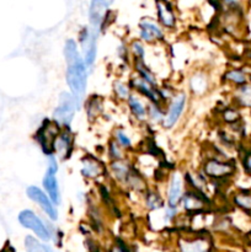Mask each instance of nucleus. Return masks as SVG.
<instances>
[{
    "mask_svg": "<svg viewBox=\"0 0 251 252\" xmlns=\"http://www.w3.org/2000/svg\"><path fill=\"white\" fill-rule=\"evenodd\" d=\"M249 58H250V59H251V51H250V52H249Z\"/></svg>",
    "mask_w": 251,
    "mask_h": 252,
    "instance_id": "ea45409f",
    "label": "nucleus"
},
{
    "mask_svg": "<svg viewBox=\"0 0 251 252\" xmlns=\"http://www.w3.org/2000/svg\"><path fill=\"white\" fill-rule=\"evenodd\" d=\"M108 157L112 161H116V160L123 159V149L115 142V140H111L108 143Z\"/></svg>",
    "mask_w": 251,
    "mask_h": 252,
    "instance_id": "72a5a7b5",
    "label": "nucleus"
},
{
    "mask_svg": "<svg viewBox=\"0 0 251 252\" xmlns=\"http://www.w3.org/2000/svg\"><path fill=\"white\" fill-rule=\"evenodd\" d=\"M130 88H133L135 91H138L140 95L147 97L152 103H157V105H160V102L162 101L161 96H160L159 89L150 85L149 83H147L144 79L139 78L138 75L130 80Z\"/></svg>",
    "mask_w": 251,
    "mask_h": 252,
    "instance_id": "4468645a",
    "label": "nucleus"
},
{
    "mask_svg": "<svg viewBox=\"0 0 251 252\" xmlns=\"http://www.w3.org/2000/svg\"><path fill=\"white\" fill-rule=\"evenodd\" d=\"M133 169H134V167H132L129 161L126 159L111 161L110 164L111 175H112V177L116 181L121 182V184H126V181H127L128 176H129V174L132 172Z\"/></svg>",
    "mask_w": 251,
    "mask_h": 252,
    "instance_id": "a211bd4d",
    "label": "nucleus"
},
{
    "mask_svg": "<svg viewBox=\"0 0 251 252\" xmlns=\"http://www.w3.org/2000/svg\"><path fill=\"white\" fill-rule=\"evenodd\" d=\"M208 204L209 199L207 198L206 194L194 191V189L185 191L181 202H180V206L182 207V209L189 214L202 213Z\"/></svg>",
    "mask_w": 251,
    "mask_h": 252,
    "instance_id": "1a4fd4ad",
    "label": "nucleus"
},
{
    "mask_svg": "<svg viewBox=\"0 0 251 252\" xmlns=\"http://www.w3.org/2000/svg\"><path fill=\"white\" fill-rule=\"evenodd\" d=\"M112 5L111 1H93L90 4V10H89V16H90L91 27L95 30L101 31L103 20L108 12V7Z\"/></svg>",
    "mask_w": 251,
    "mask_h": 252,
    "instance_id": "dca6fc26",
    "label": "nucleus"
},
{
    "mask_svg": "<svg viewBox=\"0 0 251 252\" xmlns=\"http://www.w3.org/2000/svg\"><path fill=\"white\" fill-rule=\"evenodd\" d=\"M236 98L244 106H251V86L245 84L236 90Z\"/></svg>",
    "mask_w": 251,
    "mask_h": 252,
    "instance_id": "473e14b6",
    "label": "nucleus"
},
{
    "mask_svg": "<svg viewBox=\"0 0 251 252\" xmlns=\"http://www.w3.org/2000/svg\"><path fill=\"white\" fill-rule=\"evenodd\" d=\"M100 31L93 27H84L79 33V43L83 51V59L86 66H91L97 54V38Z\"/></svg>",
    "mask_w": 251,
    "mask_h": 252,
    "instance_id": "423d86ee",
    "label": "nucleus"
},
{
    "mask_svg": "<svg viewBox=\"0 0 251 252\" xmlns=\"http://www.w3.org/2000/svg\"><path fill=\"white\" fill-rule=\"evenodd\" d=\"M187 105V95L184 91L175 94L174 97L170 100L169 106H167V111L164 116L161 126L165 129H171L177 122H179L180 117L184 113L185 108Z\"/></svg>",
    "mask_w": 251,
    "mask_h": 252,
    "instance_id": "0eeeda50",
    "label": "nucleus"
},
{
    "mask_svg": "<svg viewBox=\"0 0 251 252\" xmlns=\"http://www.w3.org/2000/svg\"><path fill=\"white\" fill-rule=\"evenodd\" d=\"M19 223L24 228L31 230L37 236V239H39L41 241L47 243V241L52 240V235L47 228L46 221L42 220L34 212L30 211V209L22 211L19 214Z\"/></svg>",
    "mask_w": 251,
    "mask_h": 252,
    "instance_id": "39448f33",
    "label": "nucleus"
},
{
    "mask_svg": "<svg viewBox=\"0 0 251 252\" xmlns=\"http://www.w3.org/2000/svg\"><path fill=\"white\" fill-rule=\"evenodd\" d=\"M65 81L70 89L71 94L79 101L83 100L86 86H88V70H86V64L83 57L66 64Z\"/></svg>",
    "mask_w": 251,
    "mask_h": 252,
    "instance_id": "f257e3e1",
    "label": "nucleus"
},
{
    "mask_svg": "<svg viewBox=\"0 0 251 252\" xmlns=\"http://www.w3.org/2000/svg\"><path fill=\"white\" fill-rule=\"evenodd\" d=\"M165 112L161 108V106L157 103L149 102L147 105V120H149L152 123H161L164 120Z\"/></svg>",
    "mask_w": 251,
    "mask_h": 252,
    "instance_id": "cd10ccee",
    "label": "nucleus"
},
{
    "mask_svg": "<svg viewBox=\"0 0 251 252\" xmlns=\"http://www.w3.org/2000/svg\"><path fill=\"white\" fill-rule=\"evenodd\" d=\"M235 164L229 160H219L217 158H208L202 165V174L207 179L214 181H223L235 174Z\"/></svg>",
    "mask_w": 251,
    "mask_h": 252,
    "instance_id": "7ed1b4c3",
    "label": "nucleus"
},
{
    "mask_svg": "<svg viewBox=\"0 0 251 252\" xmlns=\"http://www.w3.org/2000/svg\"><path fill=\"white\" fill-rule=\"evenodd\" d=\"M130 52H132L133 56H134V59L144 61L145 48L140 41H133L132 43H130Z\"/></svg>",
    "mask_w": 251,
    "mask_h": 252,
    "instance_id": "f704fd0d",
    "label": "nucleus"
},
{
    "mask_svg": "<svg viewBox=\"0 0 251 252\" xmlns=\"http://www.w3.org/2000/svg\"><path fill=\"white\" fill-rule=\"evenodd\" d=\"M0 252H15V249H14V248H12V246H11V245H10V244H9V243H7V244H6V245H5V246H4V248H2V249H1V250H0Z\"/></svg>",
    "mask_w": 251,
    "mask_h": 252,
    "instance_id": "4c0bfd02",
    "label": "nucleus"
},
{
    "mask_svg": "<svg viewBox=\"0 0 251 252\" xmlns=\"http://www.w3.org/2000/svg\"><path fill=\"white\" fill-rule=\"evenodd\" d=\"M144 201L148 208H149L150 211L154 212L160 211V209L164 208L165 206V202L164 199H162L161 194L157 191H155V189H148L147 191L144 192Z\"/></svg>",
    "mask_w": 251,
    "mask_h": 252,
    "instance_id": "4be33fe9",
    "label": "nucleus"
},
{
    "mask_svg": "<svg viewBox=\"0 0 251 252\" xmlns=\"http://www.w3.org/2000/svg\"><path fill=\"white\" fill-rule=\"evenodd\" d=\"M25 249L27 252H53L49 246H47V244L41 243L38 239L31 235L25 238Z\"/></svg>",
    "mask_w": 251,
    "mask_h": 252,
    "instance_id": "a878e982",
    "label": "nucleus"
},
{
    "mask_svg": "<svg viewBox=\"0 0 251 252\" xmlns=\"http://www.w3.org/2000/svg\"><path fill=\"white\" fill-rule=\"evenodd\" d=\"M157 20L160 25L166 29H175L176 26L177 17L175 14V10L172 7V4L169 1H157Z\"/></svg>",
    "mask_w": 251,
    "mask_h": 252,
    "instance_id": "f3484780",
    "label": "nucleus"
},
{
    "mask_svg": "<svg viewBox=\"0 0 251 252\" xmlns=\"http://www.w3.org/2000/svg\"><path fill=\"white\" fill-rule=\"evenodd\" d=\"M80 102L71 93H62L59 95V105L53 111L52 121L61 128H69L73 121L74 113L80 107Z\"/></svg>",
    "mask_w": 251,
    "mask_h": 252,
    "instance_id": "f03ea898",
    "label": "nucleus"
},
{
    "mask_svg": "<svg viewBox=\"0 0 251 252\" xmlns=\"http://www.w3.org/2000/svg\"><path fill=\"white\" fill-rule=\"evenodd\" d=\"M134 69L138 73V76L142 79H144L147 83H149L150 85L157 88V80L155 78V74L145 65L144 61H140V59H134Z\"/></svg>",
    "mask_w": 251,
    "mask_h": 252,
    "instance_id": "5701e85b",
    "label": "nucleus"
},
{
    "mask_svg": "<svg viewBox=\"0 0 251 252\" xmlns=\"http://www.w3.org/2000/svg\"><path fill=\"white\" fill-rule=\"evenodd\" d=\"M221 120L228 125H236L241 120L240 112L234 107H226L221 112Z\"/></svg>",
    "mask_w": 251,
    "mask_h": 252,
    "instance_id": "2f4dec72",
    "label": "nucleus"
},
{
    "mask_svg": "<svg viewBox=\"0 0 251 252\" xmlns=\"http://www.w3.org/2000/svg\"><path fill=\"white\" fill-rule=\"evenodd\" d=\"M250 80H251V76H250Z\"/></svg>",
    "mask_w": 251,
    "mask_h": 252,
    "instance_id": "a19ab883",
    "label": "nucleus"
},
{
    "mask_svg": "<svg viewBox=\"0 0 251 252\" xmlns=\"http://www.w3.org/2000/svg\"><path fill=\"white\" fill-rule=\"evenodd\" d=\"M102 111H103V102L102 100H101V97H98V96L95 95V96H91V97H89L88 100H86L85 112L89 120L90 121L96 120V118L102 113Z\"/></svg>",
    "mask_w": 251,
    "mask_h": 252,
    "instance_id": "412c9836",
    "label": "nucleus"
},
{
    "mask_svg": "<svg viewBox=\"0 0 251 252\" xmlns=\"http://www.w3.org/2000/svg\"><path fill=\"white\" fill-rule=\"evenodd\" d=\"M207 84L206 80L203 78H198V75L193 76V79L191 80V89L196 93H202L206 89Z\"/></svg>",
    "mask_w": 251,
    "mask_h": 252,
    "instance_id": "c9c22d12",
    "label": "nucleus"
},
{
    "mask_svg": "<svg viewBox=\"0 0 251 252\" xmlns=\"http://www.w3.org/2000/svg\"><path fill=\"white\" fill-rule=\"evenodd\" d=\"M42 184H43L44 189H46L47 196L53 202V204L61 203V192H59V185L58 181H57L56 174L46 171Z\"/></svg>",
    "mask_w": 251,
    "mask_h": 252,
    "instance_id": "6ab92c4d",
    "label": "nucleus"
},
{
    "mask_svg": "<svg viewBox=\"0 0 251 252\" xmlns=\"http://www.w3.org/2000/svg\"><path fill=\"white\" fill-rule=\"evenodd\" d=\"M62 128L53 122L52 120H46L42 123L41 127L38 128L36 133L37 142L41 145L42 150L46 153L47 155L53 154V144L56 138L61 133Z\"/></svg>",
    "mask_w": 251,
    "mask_h": 252,
    "instance_id": "6e6552de",
    "label": "nucleus"
},
{
    "mask_svg": "<svg viewBox=\"0 0 251 252\" xmlns=\"http://www.w3.org/2000/svg\"><path fill=\"white\" fill-rule=\"evenodd\" d=\"M81 175L85 179H91L95 180L98 177L103 176L106 172L105 166H103L102 162L100 161L96 158L90 157V155H86L81 159Z\"/></svg>",
    "mask_w": 251,
    "mask_h": 252,
    "instance_id": "2eb2a0df",
    "label": "nucleus"
},
{
    "mask_svg": "<svg viewBox=\"0 0 251 252\" xmlns=\"http://www.w3.org/2000/svg\"><path fill=\"white\" fill-rule=\"evenodd\" d=\"M184 177L180 172H174L170 177L169 187H167V207L169 208H177L180 206L182 196H184Z\"/></svg>",
    "mask_w": 251,
    "mask_h": 252,
    "instance_id": "f8f14e48",
    "label": "nucleus"
},
{
    "mask_svg": "<svg viewBox=\"0 0 251 252\" xmlns=\"http://www.w3.org/2000/svg\"><path fill=\"white\" fill-rule=\"evenodd\" d=\"M139 36L145 43H154L157 41H162L165 33L161 27L150 20L144 19L139 22Z\"/></svg>",
    "mask_w": 251,
    "mask_h": 252,
    "instance_id": "ddd939ff",
    "label": "nucleus"
},
{
    "mask_svg": "<svg viewBox=\"0 0 251 252\" xmlns=\"http://www.w3.org/2000/svg\"><path fill=\"white\" fill-rule=\"evenodd\" d=\"M125 185L129 187V189H132L133 191L137 192H145L148 189L147 181H145L144 177H143L135 169L132 170V172L129 174V176H128Z\"/></svg>",
    "mask_w": 251,
    "mask_h": 252,
    "instance_id": "b1692460",
    "label": "nucleus"
},
{
    "mask_svg": "<svg viewBox=\"0 0 251 252\" xmlns=\"http://www.w3.org/2000/svg\"><path fill=\"white\" fill-rule=\"evenodd\" d=\"M127 105L129 107L130 113L135 117V120L138 121H145L147 120V106L142 102L138 96H135L134 94H132L129 98L127 101Z\"/></svg>",
    "mask_w": 251,
    "mask_h": 252,
    "instance_id": "aec40b11",
    "label": "nucleus"
},
{
    "mask_svg": "<svg viewBox=\"0 0 251 252\" xmlns=\"http://www.w3.org/2000/svg\"><path fill=\"white\" fill-rule=\"evenodd\" d=\"M113 140L125 150L132 147V140H130L129 135L122 128H116L115 132H113Z\"/></svg>",
    "mask_w": 251,
    "mask_h": 252,
    "instance_id": "7c9ffc66",
    "label": "nucleus"
},
{
    "mask_svg": "<svg viewBox=\"0 0 251 252\" xmlns=\"http://www.w3.org/2000/svg\"><path fill=\"white\" fill-rule=\"evenodd\" d=\"M113 93L118 100L128 101V98L132 96V88L128 84L123 83L121 80H116L113 83Z\"/></svg>",
    "mask_w": 251,
    "mask_h": 252,
    "instance_id": "c756f323",
    "label": "nucleus"
},
{
    "mask_svg": "<svg viewBox=\"0 0 251 252\" xmlns=\"http://www.w3.org/2000/svg\"><path fill=\"white\" fill-rule=\"evenodd\" d=\"M27 197L31 199L32 202H34L36 204H38L39 208L43 211V213L48 217L51 220L56 221L58 219V212L57 208L54 207L53 202L49 199V197L47 196V193H44L41 189L36 186H30L26 191Z\"/></svg>",
    "mask_w": 251,
    "mask_h": 252,
    "instance_id": "9d476101",
    "label": "nucleus"
},
{
    "mask_svg": "<svg viewBox=\"0 0 251 252\" xmlns=\"http://www.w3.org/2000/svg\"><path fill=\"white\" fill-rule=\"evenodd\" d=\"M111 252H128V250H127V249L123 248V246L116 245V246H113L112 250H111Z\"/></svg>",
    "mask_w": 251,
    "mask_h": 252,
    "instance_id": "58836bf2",
    "label": "nucleus"
},
{
    "mask_svg": "<svg viewBox=\"0 0 251 252\" xmlns=\"http://www.w3.org/2000/svg\"><path fill=\"white\" fill-rule=\"evenodd\" d=\"M243 167L246 171V174L251 175V153L244 155L243 158Z\"/></svg>",
    "mask_w": 251,
    "mask_h": 252,
    "instance_id": "e433bc0d",
    "label": "nucleus"
},
{
    "mask_svg": "<svg viewBox=\"0 0 251 252\" xmlns=\"http://www.w3.org/2000/svg\"><path fill=\"white\" fill-rule=\"evenodd\" d=\"M73 144H74V137L71 133L70 127L69 128H62L61 133L58 137L56 138L53 144V154L61 160L69 159L73 152Z\"/></svg>",
    "mask_w": 251,
    "mask_h": 252,
    "instance_id": "9b49d317",
    "label": "nucleus"
},
{
    "mask_svg": "<svg viewBox=\"0 0 251 252\" xmlns=\"http://www.w3.org/2000/svg\"><path fill=\"white\" fill-rule=\"evenodd\" d=\"M177 249L180 252H212L213 240L207 231H197L192 236H180Z\"/></svg>",
    "mask_w": 251,
    "mask_h": 252,
    "instance_id": "20e7f679",
    "label": "nucleus"
},
{
    "mask_svg": "<svg viewBox=\"0 0 251 252\" xmlns=\"http://www.w3.org/2000/svg\"><path fill=\"white\" fill-rule=\"evenodd\" d=\"M223 78L225 81H229V83L238 86H243L248 84L246 74L243 70H240V69H230V70H228L224 74Z\"/></svg>",
    "mask_w": 251,
    "mask_h": 252,
    "instance_id": "bb28decb",
    "label": "nucleus"
},
{
    "mask_svg": "<svg viewBox=\"0 0 251 252\" xmlns=\"http://www.w3.org/2000/svg\"><path fill=\"white\" fill-rule=\"evenodd\" d=\"M64 58H65L66 64L71 63V62L76 61V59L80 58V53H79L78 44L74 39H66V42L64 43Z\"/></svg>",
    "mask_w": 251,
    "mask_h": 252,
    "instance_id": "c85d7f7f",
    "label": "nucleus"
},
{
    "mask_svg": "<svg viewBox=\"0 0 251 252\" xmlns=\"http://www.w3.org/2000/svg\"><path fill=\"white\" fill-rule=\"evenodd\" d=\"M233 203L241 211L246 212L248 214H251V193L246 191L238 192L233 196Z\"/></svg>",
    "mask_w": 251,
    "mask_h": 252,
    "instance_id": "393cba45",
    "label": "nucleus"
}]
</instances>
